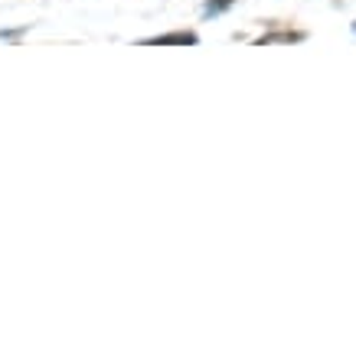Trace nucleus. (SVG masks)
I'll return each instance as SVG.
<instances>
[{"label": "nucleus", "instance_id": "nucleus-2", "mask_svg": "<svg viewBox=\"0 0 356 356\" xmlns=\"http://www.w3.org/2000/svg\"><path fill=\"white\" fill-rule=\"evenodd\" d=\"M229 7H232V0H209V3H206V17H216V13H222V10H229Z\"/></svg>", "mask_w": 356, "mask_h": 356}, {"label": "nucleus", "instance_id": "nucleus-1", "mask_svg": "<svg viewBox=\"0 0 356 356\" xmlns=\"http://www.w3.org/2000/svg\"><path fill=\"white\" fill-rule=\"evenodd\" d=\"M151 46H193L196 43V33H163V36H154L147 40Z\"/></svg>", "mask_w": 356, "mask_h": 356}]
</instances>
